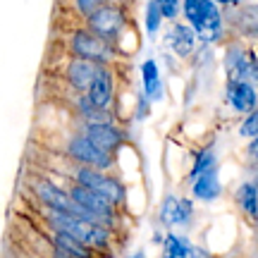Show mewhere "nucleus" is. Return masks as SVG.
Instances as JSON below:
<instances>
[{
    "instance_id": "obj_4",
    "label": "nucleus",
    "mask_w": 258,
    "mask_h": 258,
    "mask_svg": "<svg viewBox=\"0 0 258 258\" xmlns=\"http://www.w3.org/2000/svg\"><path fill=\"white\" fill-rule=\"evenodd\" d=\"M64 153L72 158L77 165H89V167H96V170H103V172H108L112 167V163H115V156L105 153L101 148H96L82 132L67 139Z\"/></svg>"
},
{
    "instance_id": "obj_13",
    "label": "nucleus",
    "mask_w": 258,
    "mask_h": 258,
    "mask_svg": "<svg viewBox=\"0 0 258 258\" xmlns=\"http://www.w3.org/2000/svg\"><path fill=\"white\" fill-rule=\"evenodd\" d=\"M53 246H55V251H60V253H64V256H70V258H91L93 256L91 246H86L84 241H79L77 237L67 234V232L53 230Z\"/></svg>"
},
{
    "instance_id": "obj_9",
    "label": "nucleus",
    "mask_w": 258,
    "mask_h": 258,
    "mask_svg": "<svg viewBox=\"0 0 258 258\" xmlns=\"http://www.w3.org/2000/svg\"><path fill=\"white\" fill-rule=\"evenodd\" d=\"M98 62H91V60H82V57H70V62L64 67V79L72 86V91L77 93H86L91 82L98 74Z\"/></svg>"
},
{
    "instance_id": "obj_23",
    "label": "nucleus",
    "mask_w": 258,
    "mask_h": 258,
    "mask_svg": "<svg viewBox=\"0 0 258 258\" xmlns=\"http://www.w3.org/2000/svg\"><path fill=\"white\" fill-rule=\"evenodd\" d=\"M194 218V201L191 199H177L175 225H189Z\"/></svg>"
},
{
    "instance_id": "obj_1",
    "label": "nucleus",
    "mask_w": 258,
    "mask_h": 258,
    "mask_svg": "<svg viewBox=\"0 0 258 258\" xmlns=\"http://www.w3.org/2000/svg\"><path fill=\"white\" fill-rule=\"evenodd\" d=\"M46 220L55 232L72 234L79 241H84L86 246H91L93 251H103L110 246V230L105 225H96V222L82 220V218L70 215V213L53 211V208H46Z\"/></svg>"
},
{
    "instance_id": "obj_14",
    "label": "nucleus",
    "mask_w": 258,
    "mask_h": 258,
    "mask_svg": "<svg viewBox=\"0 0 258 258\" xmlns=\"http://www.w3.org/2000/svg\"><path fill=\"white\" fill-rule=\"evenodd\" d=\"M234 203L251 220H258V182H241L234 191Z\"/></svg>"
},
{
    "instance_id": "obj_27",
    "label": "nucleus",
    "mask_w": 258,
    "mask_h": 258,
    "mask_svg": "<svg viewBox=\"0 0 258 258\" xmlns=\"http://www.w3.org/2000/svg\"><path fill=\"white\" fill-rule=\"evenodd\" d=\"M186 258H211L208 256V251H203L201 246H191V249H189V256Z\"/></svg>"
},
{
    "instance_id": "obj_30",
    "label": "nucleus",
    "mask_w": 258,
    "mask_h": 258,
    "mask_svg": "<svg viewBox=\"0 0 258 258\" xmlns=\"http://www.w3.org/2000/svg\"><path fill=\"white\" fill-rule=\"evenodd\" d=\"M127 258H146V253H144V251H137V253H132V256H127Z\"/></svg>"
},
{
    "instance_id": "obj_21",
    "label": "nucleus",
    "mask_w": 258,
    "mask_h": 258,
    "mask_svg": "<svg viewBox=\"0 0 258 258\" xmlns=\"http://www.w3.org/2000/svg\"><path fill=\"white\" fill-rule=\"evenodd\" d=\"M175 211H177V196L167 194L163 199V206H160V222L165 227H172L175 225Z\"/></svg>"
},
{
    "instance_id": "obj_20",
    "label": "nucleus",
    "mask_w": 258,
    "mask_h": 258,
    "mask_svg": "<svg viewBox=\"0 0 258 258\" xmlns=\"http://www.w3.org/2000/svg\"><path fill=\"white\" fill-rule=\"evenodd\" d=\"M163 22H165V19H163V15H160V10L156 8V3H153V0H148V5H146V34L148 36L151 38L156 36Z\"/></svg>"
},
{
    "instance_id": "obj_10",
    "label": "nucleus",
    "mask_w": 258,
    "mask_h": 258,
    "mask_svg": "<svg viewBox=\"0 0 258 258\" xmlns=\"http://www.w3.org/2000/svg\"><path fill=\"white\" fill-rule=\"evenodd\" d=\"M222 194V184H220V177H218V167L213 170H206L199 177H194L191 182V196L196 201L203 203H213L218 201Z\"/></svg>"
},
{
    "instance_id": "obj_2",
    "label": "nucleus",
    "mask_w": 258,
    "mask_h": 258,
    "mask_svg": "<svg viewBox=\"0 0 258 258\" xmlns=\"http://www.w3.org/2000/svg\"><path fill=\"white\" fill-rule=\"evenodd\" d=\"M67 48L72 57H82V60H91L98 64H112L117 57V48L110 46L108 41H103L101 36H96L91 29L79 27L70 34Z\"/></svg>"
},
{
    "instance_id": "obj_22",
    "label": "nucleus",
    "mask_w": 258,
    "mask_h": 258,
    "mask_svg": "<svg viewBox=\"0 0 258 258\" xmlns=\"http://www.w3.org/2000/svg\"><path fill=\"white\" fill-rule=\"evenodd\" d=\"M153 3L160 10L163 19H170V22H175L179 17V12H182V0H153Z\"/></svg>"
},
{
    "instance_id": "obj_32",
    "label": "nucleus",
    "mask_w": 258,
    "mask_h": 258,
    "mask_svg": "<svg viewBox=\"0 0 258 258\" xmlns=\"http://www.w3.org/2000/svg\"><path fill=\"white\" fill-rule=\"evenodd\" d=\"M55 258H70V256H64V253H60V251H55Z\"/></svg>"
},
{
    "instance_id": "obj_24",
    "label": "nucleus",
    "mask_w": 258,
    "mask_h": 258,
    "mask_svg": "<svg viewBox=\"0 0 258 258\" xmlns=\"http://www.w3.org/2000/svg\"><path fill=\"white\" fill-rule=\"evenodd\" d=\"M103 3H105V0H72V8H74V12H77L84 22H86V19L91 17L96 10L101 8Z\"/></svg>"
},
{
    "instance_id": "obj_8",
    "label": "nucleus",
    "mask_w": 258,
    "mask_h": 258,
    "mask_svg": "<svg viewBox=\"0 0 258 258\" xmlns=\"http://www.w3.org/2000/svg\"><path fill=\"white\" fill-rule=\"evenodd\" d=\"M225 98L234 112H251L258 108V91L251 82L244 79H227Z\"/></svg>"
},
{
    "instance_id": "obj_26",
    "label": "nucleus",
    "mask_w": 258,
    "mask_h": 258,
    "mask_svg": "<svg viewBox=\"0 0 258 258\" xmlns=\"http://www.w3.org/2000/svg\"><path fill=\"white\" fill-rule=\"evenodd\" d=\"M148 115H151V101H148L146 96L141 93V96H139V105H137V120L144 122Z\"/></svg>"
},
{
    "instance_id": "obj_12",
    "label": "nucleus",
    "mask_w": 258,
    "mask_h": 258,
    "mask_svg": "<svg viewBox=\"0 0 258 258\" xmlns=\"http://www.w3.org/2000/svg\"><path fill=\"white\" fill-rule=\"evenodd\" d=\"M167 46L175 50L177 57H189L194 53V48H196V34H194V29L184 22H175L172 29H170V34H167Z\"/></svg>"
},
{
    "instance_id": "obj_25",
    "label": "nucleus",
    "mask_w": 258,
    "mask_h": 258,
    "mask_svg": "<svg viewBox=\"0 0 258 258\" xmlns=\"http://www.w3.org/2000/svg\"><path fill=\"white\" fill-rule=\"evenodd\" d=\"M239 137H246V139H256L258 137V108L256 110L246 112L244 122L239 124Z\"/></svg>"
},
{
    "instance_id": "obj_18",
    "label": "nucleus",
    "mask_w": 258,
    "mask_h": 258,
    "mask_svg": "<svg viewBox=\"0 0 258 258\" xmlns=\"http://www.w3.org/2000/svg\"><path fill=\"white\" fill-rule=\"evenodd\" d=\"M189 249L191 244L186 237H179V234H165V256L170 258H186L189 256Z\"/></svg>"
},
{
    "instance_id": "obj_5",
    "label": "nucleus",
    "mask_w": 258,
    "mask_h": 258,
    "mask_svg": "<svg viewBox=\"0 0 258 258\" xmlns=\"http://www.w3.org/2000/svg\"><path fill=\"white\" fill-rule=\"evenodd\" d=\"M67 191H70V196H72L82 208H86V211L91 213L101 225H105V227L115 225V220H117V208H115L108 199H103L98 191H93L89 186L77 184V182H72V184L67 186Z\"/></svg>"
},
{
    "instance_id": "obj_11",
    "label": "nucleus",
    "mask_w": 258,
    "mask_h": 258,
    "mask_svg": "<svg viewBox=\"0 0 258 258\" xmlns=\"http://www.w3.org/2000/svg\"><path fill=\"white\" fill-rule=\"evenodd\" d=\"M253 53L246 50L239 43H232L225 53V70H227V79H249V64Z\"/></svg>"
},
{
    "instance_id": "obj_3",
    "label": "nucleus",
    "mask_w": 258,
    "mask_h": 258,
    "mask_svg": "<svg viewBox=\"0 0 258 258\" xmlns=\"http://www.w3.org/2000/svg\"><path fill=\"white\" fill-rule=\"evenodd\" d=\"M86 29H91L96 36H101L103 41H108L110 46L117 48L120 53V38L127 29V12L122 5L115 3H103L101 8L86 19Z\"/></svg>"
},
{
    "instance_id": "obj_29",
    "label": "nucleus",
    "mask_w": 258,
    "mask_h": 258,
    "mask_svg": "<svg viewBox=\"0 0 258 258\" xmlns=\"http://www.w3.org/2000/svg\"><path fill=\"white\" fill-rule=\"evenodd\" d=\"M215 5H225V8H239L241 0H213Z\"/></svg>"
},
{
    "instance_id": "obj_31",
    "label": "nucleus",
    "mask_w": 258,
    "mask_h": 258,
    "mask_svg": "<svg viewBox=\"0 0 258 258\" xmlns=\"http://www.w3.org/2000/svg\"><path fill=\"white\" fill-rule=\"evenodd\" d=\"M105 3H115V5H122V8H124V3H127V0H105Z\"/></svg>"
},
{
    "instance_id": "obj_17",
    "label": "nucleus",
    "mask_w": 258,
    "mask_h": 258,
    "mask_svg": "<svg viewBox=\"0 0 258 258\" xmlns=\"http://www.w3.org/2000/svg\"><path fill=\"white\" fill-rule=\"evenodd\" d=\"M213 167H218V156H215V148L213 146H206L203 151H199V156H196V160H194V167L191 172H189V177H199L201 172H206V170H213Z\"/></svg>"
},
{
    "instance_id": "obj_7",
    "label": "nucleus",
    "mask_w": 258,
    "mask_h": 258,
    "mask_svg": "<svg viewBox=\"0 0 258 258\" xmlns=\"http://www.w3.org/2000/svg\"><path fill=\"white\" fill-rule=\"evenodd\" d=\"M86 96H89V101L96 108L110 110L112 101H115V72H112L110 64H101L98 67V74H96V79L91 82Z\"/></svg>"
},
{
    "instance_id": "obj_28",
    "label": "nucleus",
    "mask_w": 258,
    "mask_h": 258,
    "mask_svg": "<svg viewBox=\"0 0 258 258\" xmlns=\"http://www.w3.org/2000/svg\"><path fill=\"white\" fill-rule=\"evenodd\" d=\"M246 153H249L253 160H258V137L256 139H251V144L246 146Z\"/></svg>"
},
{
    "instance_id": "obj_33",
    "label": "nucleus",
    "mask_w": 258,
    "mask_h": 258,
    "mask_svg": "<svg viewBox=\"0 0 258 258\" xmlns=\"http://www.w3.org/2000/svg\"><path fill=\"white\" fill-rule=\"evenodd\" d=\"M163 258H170V256H163Z\"/></svg>"
},
{
    "instance_id": "obj_16",
    "label": "nucleus",
    "mask_w": 258,
    "mask_h": 258,
    "mask_svg": "<svg viewBox=\"0 0 258 258\" xmlns=\"http://www.w3.org/2000/svg\"><path fill=\"white\" fill-rule=\"evenodd\" d=\"M93 191H98L103 199H108L115 208H120L122 203H124V199H127V189H124V184H122L117 177H110V175H103V179L98 182V186H96Z\"/></svg>"
},
{
    "instance_id": "obj_15",
    "label": "nucleus",
    "mask_w": 258,
    "mask_h": 258,
    "mask_svg": "<svg viewBox=\"0 0 258 258\" xmlns=\"http://www.w3.org/2000/svg\"><path fill=\"white\" fill-rule=\"evenodd\" d=\"M141 79H144V96L148 101H160L163 98V82H160L156 60H146L141 64Z\"/></svg>"
},
{
    "instance_id": "obj_6",
    "label": "nucleus",
    "mask_w": 258,
    "mask_h": 258,
    "mask_svg": "<svg viewBox=\"0 0 258 258\" xmlns=\"http://www.w3.org/2000/svg\"><path fill=\"white\" fill-rule=\"evenodd\" d=\"M82 134L91 141L96 148H101L105 153L115 156L124 144V132L115 122H89L82 124Z\"/></svg>"
},
{
    "instance_id": "obj_19",
    "label": "nucleus",
    "mask_w": 258,
    "mask_h": 258,
    "mask_svg": "<svg viewBox=\"0 0 258 258\" xmlns=\"http://www.w3.org/2000/svg\"><path fill=\"white\" fill-rule=\"evenodd\" d=\"M237 24L244 34L258 38V5L256 8H244L237 12Z\"/></svg>"
}]
</instances>
